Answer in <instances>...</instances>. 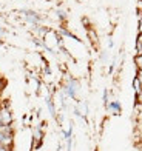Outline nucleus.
I'll list each match as a JSON object with an SVG mask.
<instances>
[{
	"mask_svg": "<svg viewBox=\"0 0 142 151\" xmlns=\"http://www.w3.org/2000/svg\"><path fill=\"white\" fill-rule=\"evenodd\" d=\"M79 93H80L79 80L74 77H66V80L63 82V86H62V96H65L68 99H77Z\"/></svg>",
	"mask_w": 142,
	"mask_h": 151,
	"instance_id": "1",
	"label": "nucleus"
},
{
	"mask_svg": "<svg viewBox=\"0 0 142 151\" xmlns=\"http://www.w3.org/2000/svg\"><path fill=\"white\" fill-rule=\"evenodd\" d=\"M0 120H2L3 125H11L12 123V113H11L8 104L0 105Z\"/></svg>",
	"mask_w": 142,
	"mask_h": 151,
	"instance_id": "2",
	"label": "nucleus"
},
{
	"mask_svg": "<svg viewBox=\"0 0 142 151\" xmlns=\"http://www.w3.org/2000/svg\"><path fill=\"white\" fill-rule=\"evenodd\" d=\"M105 109L110 114H120V113H122V105H120V102L117 99H111L110 104L105 106Z\"/></svg>",
	"mask_w": 142,
	"mask_h": 151,
	"instance_id": "3",
	"label": "nucleus"
},
{
	"mask_svg": "<svg viewBox=\"0 0 142 151\" xmlns=\"http://www.w3.org/2000/svg\"><path fill=\"white\" fill-rule=\"evenodd\" d=\"M25 19H26V22H30L32 25H37L40 22V17L32 11H25Z\"/></svg>",
	"mask_w": 142,
	"mask_h": 151,
	"instance_id": "4",
	"label": "nucleus"
},
{
	"mask_svg": "<svg viewBox=\"0 0 142 151\" xmlns=\"http://www.w3.org/2000/svg\"><path fill=\"white\" fill-rule=\"evenodd\" d=\"M133 90H134V96H139L142 93V82L134 76V79H133Z\"/></svg>",
	"mask_w": 142,
	"mask_h": 151,
	"instance_id": "5",
	"label": "nucleus"
},
{
	"mask_svg": "<svg viewBox=\"0 0 142 151\" xmlns=\"http://www.w3.org/2000/svg\"><path fill=\"white\" fill-rule=\"evenodd\" d=\"M46 106H48V109H50V114L53 116V117H56V108H54V104H53V99L51 97H46Z\"/></svg>",
	"mask_w": 142,
	"mask_h": 151,
	"instance_id": "6",
	"label": "nucleus"
},
{
	"mask_svg": "<svg viewBox=\"0 0 142 151\" xmlns=\"http://www.w3.org/2000/svg\"><path fill=\"white\" fill-rule=\"evenodd\" d=\"M102 100H104V106H107L108 104H110L111 97H110V91H108V90H104V96H102Z\"/></svg>",
	"mask_w": 142,
	"mask_h": 151,
	"instance_id": "7",
	"label": "nucleus"
},
{
	"mask_svg": "<svg viewBox=\"0 0 142 151\" xmlns=\"http://www.w3.org/2000/svg\"><path fill=\"white\" fill-rule=\"evenodd\" d=\"M134 63H136V70H142V54L134 56Z\"/></svg>",
	"mask_w": 142,
	"mask_h": 151,
	"instance_id": "8",
	"label": "nucleus"
},
{
	"mask_svg": "<svg viewBox=\"0 0 142 151\" xmlns=\"http://www.w3.org/2000/svg\"><path fill=\"white\" fill-rule=\"evenodd\" d=\"M136 77L142 82V70H136Z\"/></svg>",
	"mask_w": 142,
	"mask_h": 151,
	"instance_id": "9",
	"label": "nucleus"
},
{
	"mask_svg": "<svg viewBox=\"0 0 142 151\" xmlns=\"http://www.w3.org/2000/svg\"><path fill=\"white\" fill-rule=\"evenodd\" d=\"M138 9L142 12V0H138Z\"/></svg>",
	"mask_w": 142,
	"mask_h": 151,
	"instance_id": "10",
	"label": "nucleus"
},
{
	"mask_svg": "<svg viewBox=\"0 0 142 151\" xmlns=\"http://www.w3.org/2000/svg\"><path fill=\"white\" fill-rule=\"evenodd\" d=\"M3 127H5V125H3V123H2V120H0V129H2Z\"/></svg>",
	"mask_w": 142,
	"mask_h": 151,
	"instance_id": "11",
	"label": "nucleus"
}]
</instances>
